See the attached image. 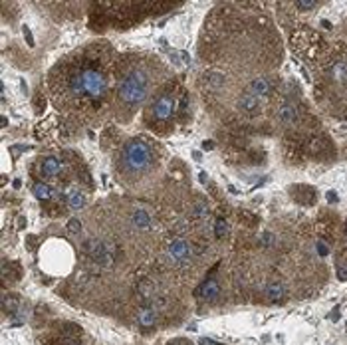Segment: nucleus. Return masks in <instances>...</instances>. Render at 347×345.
<instances>
[{
	"label": "nucleus",
	"mask_w": 347,
	"mask_h": 345,
	"mask_svg": "<svg viewBox=\"0 0 347 345\" xmlns=\"http://www.w3.org/2000/svg\"><path fill=\"white\" fill-rule=\"evenodd\" d=\"M153 163V151L147 141L143 139H131L125 143L121 151V167L127 175H141L145 173Z\"/></svg>",
	"instance_id": "1"
},
{
	"label": "nucleus",
	"mask_w": 347,
	"mask_h": 345,
	"mask_svg": "<svg viewBox=\"0 0 347 345\" xmlns=\"http://www.w3.org/2000/svg\"><path fill=\"white\" fill-rule=\"evenodd\" d=\"M70 88L77 95H84V97H90V99H101L107 91V79L99 70L86 68V70H79L72 77Z\"/></svg>",
	"instance_id": "2"
},
{
	"label": "nucleus",
	"mask_w": 347,
	"mask_h": 345,
	"mask_svg": "<svg viewBox=\"0 0 347 345\" xmlns=\"http://www.w3.org/2000/svg\"><path fill=\"white\" fill-rule=\"evenodd\" d=\"M147 95H149V77L141 70L131 72L117 88V97L121 104L139 105L145 102Z\"/></svg>",
	"instance_id": "3"
},
{
	"label": "nucleus",
	"mask_w": 347,
	"mask_h": 345,
	"mask_svg": "<svg viewBox=\"0 0 347 345\" xmlns=\"http://www.w3.org/2000/svg\"><path fill=\"white\" fill-rule=\"evenodd\" d=\"M84 250H86L88 256H90L95 264H99V266H109L111 260H113L109 248H107V244L104 240H99V238H90V240H86L84 242Z\"/></svg>",
	"instance_id": "4"
},
{
	"label": "nucleus",
	"mask_w": 347,
	"mask_h": 345,
	"mask_svg": "<svg viewBox=\"0 0 347 345\" xmlns=\"http://www.w3.org/2000/svg\"><path fill=\"white\" fill-rule=\"evenodd\" d=\"M175 95L171 93H163L161 97H157V102L151 107V115L155 121H167L173 113H175Z\"/></svg>",
	"instance_id": "5"
},
{
	"label": "nucleus",
	"mask_w": 347,
	"mask_h": 345,
	"mask_svg": "<svg viewBox=\"0 0 347 345\" xmlns=\"http://www.w3.org/2000/svg\"><path fill=\"white\" fill-rule=\"evenodd\" d=\"M167 254L175 262H182V260H187L191 256V246H189V242L182 240V238H175L167 246Z\"/></svg>",
	"instance_id": "6"
},
{
	"label": "nucleus",
	"mask_w": 347,
	"mask_h": 345,
	"mask_svg": "<svg viewBox=\"0 0 347 345\" xmlns=\"http://www.w3.org/2000/svg\"><path fill=\"white\" fill-rule=\"evenodd\" d=\"M270 90H272V84L266 79V77H262V75L254 77V79L248 84V93L256 95V97H260V99L268 97V95H270Z\"/></svg>",
	"instance_id": "7"
},
{
	"label": "nucleus",
	"mask_w": 347,
	"mask_h": 345,
	"mask_svg": "<svg viewBox=\"0 0 347 345\" xmlns=\"http://www.w3.org/2000/svg\"><path fill=\"white\" fill-rule=\"evenodd\" d=\"M60 171H62V163L58 157H46V159H42V163H40V175H42L44 179L58 177Z\"/></svg>",
	"instance_id": "8"
},
{
	"label": "nucleus",
	"mask_w": 347,
	"mask_h": 345,
	"mask_svg": "<svg viewBox=\"0 0 347 345\" xmlns=\"http://www.w3.org/2000/svg\"><path fill=\"white\" fill-rule=\"evenodd\" d=\"M260 105H262V99L256 97V95H252V93H244L240 99H238L240 111L248 113V115H256L258 111H260Z\"/></svg>",
	"instance_id": "9"
},
{
	"label": "nucleus",
	"mask_w": 347,
	"mask_h": 345,
	"mask_svg": "<svg viewBox=\"0 0 347 345\" xmlns=\"http://www.w3.org/2000/svg\"><path fill=\"white\" fill-rule=\"evenodd\" d=\"M131 220H133V225L139 228V230H149L153 225V218H151V212L147 209H135L133 210V214H131Z\"/></svg>",
	"instance_id": "10"
},
{
	"label": "nucleus",
	"mask_w": 347,
	"mask_h": 345,
	"mask_svg": "<svg viewBox=\"0 0 347 345\" xmlns=\"http://www.w3.org/2000/svg\"><path fill=\"white\" fill-rule=\"evenodd\" d=\"M278 121L284 125H294L298 121V111L292 104H282L278 109Z\"/></svg>",
	"instance_id": "11"
},
{
	"label": "nucleus",
	"mask_w": 347,
	"mask_h": 345,
	"mask_svg": "<svg viewBox=\"0 0 347 345\" xmlns=\"http://www.w3.org/2000/svg\"><path fill=\"white\" fill-rule=\"evenodd\" d=\"M286 286L282 284V282H278V280H274L270 284L266 286V298H270L272 301H280L286 298Z\"/></svg>",
	"instance_id": "12"
},
{
	"label": "nucleus",
	"mask_w": 347,
	"mask_h": 345,
	"mask_svg": "<svg viewBox=\"0 0 347 345\" xmlns=\"http://www.w3.org/2000/svg\"><path fill=\"white\" fill-rule=\"evenodd\" d=\"M200 296L205 298L207 301H214L218 296H220V286L216 280H207L202 288H200Z\"/></svg>",
	"instance_id": "13"
},
{
	"label": "nucleus",
	"mask_w": 347,
	"mask_h": 345,
	"mask_svg": "<svg viewBox=\"0 0 347 345\" xmlns=\"http://www.w3.org/2000/svg\"><path fill=\"white\" fill-rule=\"evenodd\" d=\"M86 202H88V198H86V195L81 191H77V189H70L68 191V207L72 210H81L86 207Z\"/></svg>",
	"instance_id": "14"
},
{
	"label": "nucleus",
	"mask_w": 347,
	"mask_h": 345,
	"mask_svg": "<svg viewBox=\"0 0 347 345\" xmlns=\"http://www.w3.org/2000/svg\"><path fill=\"white\" fill-rule=\"evenodd\" d=\"M155 319H157V314L153 308H143L137 312V323L141 328H153L155 326Z\"/></svg>",
	"instance_id": "15"
},
{
	"label": "nucleus",
	"mask_w": 347,
	"mask_h": 345,
	"mask_svg": "<svg viewBox=\"0 0 347 345\" xmlns=\"http://www.w3.org/2000/svg\"><path fill=\"white\" fill-rule=\"evenodd\" d=\"M32 191H34L36 198H40V200H44V202H48L50 198H54V189H52L48 182H34V185H32Z\"/></svg>",
	"instance_id": "16"
},
{
	"label": "nucleus",
	"mask_w": 347,
	"mask_h": 345,
	"mask_svg": "<svg viewBox=\"0 0 347 345\" xmlns=\"http://www.w3.org/2000/svg\"><path fill=\"white\" fill-rule=\"evenodd\" d=\"M332 75L337 84H347V62H337V64H333Z\"/></svg>",
	"instance_id": "17"
},
{
	"label": "nucleus",
	"mask_w": 347,
	"mask_h": 345,
	"mask_svg": "<svg viewBox=\"0 0 347 345\" xmlns=\"http://www.w3.org/2000/svg\"><path fill=\"white\" fill-rule=\"evenodd\" d=\"M18 306H20V300L12 296V294H8V296H4L2 298V308L8 312V314H14L16 310H18Z\"/></svg>",
	"instance_id": "18"
},
{
	"label": "nucleus",
	"mask_w": 347,
	"mask_h": 345,
	"mask_svg": "<svg viewBox=\"0 0 347 345\" xmlns=\"http://www.w3.org/2000/svg\"><path fill=\"white\" fill-rule=\"evenodd\" d=\"M228 234V222L224 218H216L214 220V236L216 238H222Z\"/></svg>",
	"instance_id": "19"
},
{
	"label": "nucleus",
	"mask_w": 347,
	"mask_h": 345,
	"mask_svg": "<svg viewBox=\"0 0 347 345\" xmlns=\"http://www.w3.org/2000/svg\"><path fill=\"white\" fill-rule=\"evenodd\" d=\"M319 2H316V0H298L296 2V8L300 10V12H310V10H314Z\"/></svg>",
	"instance_id": "20"
},
{
	"label": "nucleus",
	"mask_w": 347,
	"mask_h": 345,
	"mask_svg": "<svg viewBox=\"0 0 347 345\" xmlns=\"http://www.w3.org/2000/svg\"><path fill=\"white\" fill-rule=\"evenodd\" d=\"M66 228H68L70 234H77V232L81 230V220H79V218H70L68 225H66Z\"/></svg>",
	"instance_id": "21"
},
{
	"label": "nucleus",
	"mask_w": 347,
	"mask_h": 345,
	"mask_svg": "<svg viewBox=\"0 0 347 345\" xmlns=\"http://www.w3.org/2000/svg\"><path fill=\"white\" fill-rule=\"evenodd\" d=\"M316 248H317V252H319L321 256L328 254V244H325L323 240H316Z\"/></svg>",
	"instance_id": "22"
},
{
	"label": "nucleus",
	"mask_w": 347,
	"mask_h": 345,
	"mask_svg": "<svg viewBox=\"0 0 347 345\" xmlns=\"http://www.w3.org/2000/svg\"><path fill=\"white\" fill-rule=\"evenodd\" d=\"M205 214H207V205H196V209H195L196 218H200V216H205Z\"/></svg>",
	"instance_id": "23"
},
{
	"label": "nucleus",
	"mask_w": 347,
	"mask_h": 345,
	"mask_svg": "<svg viewBox=\"0 0 347 345\" xmlns=\"http://www.w3.org/2000/svg\"><path fill=\"white\" fill-rule=\"evenodd\" d=\"M198 345H222V343H218V341H214V339H209V337H200V339H198Z\"/></svg>",
	"instance_id": "24"
},
{
	"label": "nucleus",
	"mask_w": 347,
	"mask_h": 345,
	"mask_svg": "<svg viewBox=\"0 0 347 345\" xmlns=\"http://www.w3.org/2000/svg\"><path fill=\"white\" fill-rule=\"evenodd\" d=\"M24 36H26V40H28V44H32V34L26 30V26H24Z\"/></svg>",
	"instance_id": "25"
}]
</instances>
